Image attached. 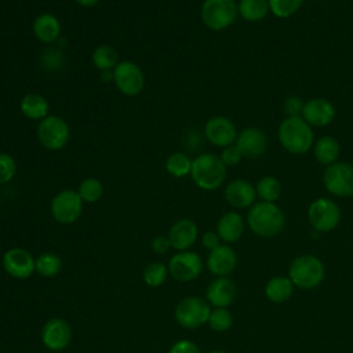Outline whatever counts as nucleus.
<instances>
[{
	"instance_id": "nucleus-36",
	"label": "nucleus",
	"mask_w": 353,
	"mask_h": 353,
	"mask_svg": "<svg viewBox=\"0 0 353 353\" xmlns=\"http://www.w3.org/2000/svg\"><path fill=\"white\" fill-rule=\"evenodd\" d=\"M17 174L15 159L6 152H0V185L8 183Z\"/></svg>"
},
{
	"instance_id": "nucleus-27",
	"label": "nucleus",
	"mask_w": 353,
	"mask_h": 353,
	"mask_svg": "<svg viewBox=\"0 0 353 353\" xmlns=\"http://www.w3.org/2000/svg\"><path fill=\"white\" fill-rule=\"evenodd\" d=\"M237 8L239 15L248 22H259L265 19L270 11L268 0H240Z\"/></svg>"
},
{
	"instance_id": "nucleus-21",
	"label": "nucleus",
	"mask_w": 353,
	"mask_h": 353,
	"mask_svg": "<svg viewBox=\"0 0 353 353\" xmlns=\"http://www.w3.org/2000/svg\"><path fill=\"white\" fill-rule=\"evenodd\" d=\"M225 199L233 208H250L256 199L255 186L247 179L237 178L230 181L225 188Z\"/></svg>"
},
{
	"instance_id": "nucleus-44",
	"label": "nucleus",
	"mask_w": 353,
	"mask_h": 353,
	"mask_svg": "<svg viewBox=\"0 0 353 353\" xmlns=\"http://www.w3.org/2000/svg\"><path fill=\"white\" fill-rule=\"evenodd\" d=\"M207 353H228L226 350H222V349H214V350H210Z\"/></svg>"
},
{
	"instance_id": "nucleus-16",
	"label": "nucleus",
	"mask_w": 353,
	"mask_h": 353,
	"mask_svg": "<svg viewBox=\"0 0 353 353\" xmlns=\"http://www.w3.org/2000/svg\"><path fill=\"white\" fill-rule=\"evenodd\" d=\"M205 265L215 277H228L237 266L236 251L229 244H221L208 252Z\"/></svg>"
},
{
	"instance_id": "nucleus-20",
	"label": "nucleus",
	"mask_w": 353,
	"mask_h": 353,
	"mask_svg": "<svg viewBox=\"0 0 353 353\" xmlns=\"http://www.w3.org/2000/svg\"><path fill=\"white\" fill-rule=\"evenodd\" d=\"M167 236L170 239L171 248L176 251H186L196 243L199 237V228L192 219L181 218L171 225Z\"/></svg>"
},
{
	"instance_id": "nucleus-7",
	"label": "nucleus",
	"mask_w": 353,
	"mask_h": 353,
	"mask_svg": "<svg viewBox=\"0 0 353 353\" xmlns=\"http://www.w3.org/2000/svg\"><path fill=\"white\" fill-rule=\"evenodd\" d=\"M37 139L43 148L57 152L63 149L70 138L68 123L57 114H48L37 125Z\"/></svg>"
},
{
	"instance_id": "nucleus-2",
	"label": "nucleus",
	"mask_w": 353,
	"mask_h": 353,
	"mask_svg": "<svg viewBox=\"0 0 353 353\" xmlns=\"http://www.w3.org/2000/svg\"><path fill=\"white\" fill-rule=\"evenodd\" d=\"M277 135L281 146L292 154L306 153L314 142L313 130L302 116L284 117L279 125Z\"/></svg>"
},
{
	"instance_id": "nucleus-35",
	"label": "nucleus",
	"mask_w": 353,
	"mask_h": 353,
	"mask_svg": "<svg viewBox=\"0 0 353 353\" xmlns=\"http://www.w3.org/2000/svg\"><path fill=\"white\" fill-rule=\"evenodd\" d=\"M269 10L277 18L292 17L302 6L303 0H268Z\"/></svg>"
},
{
	"instance_id": "nucleus-13",
	"label": "nucleus",
	"mask_w": 353,
	"mask_h": 353,
	"mask_svg": "<svg viewBox=\"0 0 353 353\" xmlns=\"http://www.w3.org/2000/svg\"><path fill=\"white\" fill-rule=\"evenodd\" d=\"M34 263L36 258L32 255V252L21 247L7 250L1 258V265L6 273L18 280L29 279L36 272Z\"/></svg>"
},
{
	"instance_id": "nucleus-31",
	"label": "nucleus",
	"mask_w": 353,
	"mask_h": 353,
	"mask_svg": "<svg viewBox=\"0 0 353 353\" xmlns=\"http://www.w3.org/2000/svg\"><path fill=\"white\" fill-rule=\"evenodd\" d=\"M255 190H256V197H259L262 201L274 203L281 194V185L277 178L268 175V176H262L256 182Z\"/></svg>"
},
{
	"instance_id": "nucleus-17",
	"label": "nucleus",
	"mask_w": 353,
	"mask_h": 353,
	"mask_svg": "<svg viewBox=\"0 0 353 353\" xmlns=\"http://www.w3.org/2000/svg\"><path fill=\"white\" fill-rule=\"evenodd\" d=\"M237 295V288L233 280L229 277H215L205 288V301L212 307L230 306Z\"/></svg>"
},
{
	"instance_id": "nucleus-41",
	"label": "nucleus",
	"mask_w": 353,
	"mask_h": 353,
	"mask_svg": "<svg viewBox=\"0 0 353 353\" xmlns=\"http://www.w3.org/2000/svg\"><path fill=\"white\" fill-rule=\"evenodd\" d=\"M150 247H152L153 252H156V254H159V255H164V254H167V252L170 251L171 243H170L168 236L160 234V236H156V237L152 240Z\"/></svg>"
},
{
	"instance_id": "nucleus-9",
	"label": "nucleus",
	"mask_w": 353,
	"mask_h": 353,
	"mask_svg": "<svg viewBox=\"0 0 353 353\" xmlns=\"http://www.w3.org/2000/svg\"><path fill=\"white\" fill-rule=\"evenodd\" d=\"M323 183L328 193L338 197L353 196V164L335 161L325 167Z\"/></svg>"
},
{
	"instance_id": "nucleus-15",
	"label": "nucleus",
	"mask_w": 353,
	"mask_h": 353,
	"mask_svg": "<svg viewBox=\"0 0 353 353\" xmlns=\"http://www.w3.org/2000/svg\"><path fill=\"white\" fill-rule=\"evenodd\" d=\"M234 123L225 116H212L204 125V135L210 143L218 148L233 145L237 138Z\"/></svg>"
},
{
	"instance_id": "nucleus-8",
	"label": "nucleus",
	"mask_w": 353,
	"mask_h": 353,
	"mask_svg": "<svg viewBox=\"0 0 353 353\" xmlns=\"http://www.w3.org/2000/svg\"><path fill=\"white\" fill-rule=\"evenodd\" d=\"M341 216L339 205L328 197H319L313 200L307 208L309 223L319 233H328L334 230L339 225Z\"/></svg>"
},
{
	"instance_id": "nucleus-10",
	"label": "nucleus",
	"mask_w": 353,
	"mask_h": 353,
	"mask_svg": "<svg viewBox=\"0 0 353 353\" xmlns=\"http://www.w3.org/2000/svg\"><path fill=\"white\" fill-rule=\"evenodd\" d=\"M83 203L84 201L80 199L77 190L63 189L52 197L50 211L58 223L70 225L80 218L83 212Z\"/></svg>"
},
{
	"instance_id": "nucleus-24",
	"label": "nucleus",
	"mask_w": 353,
	"mask_h": 353,
	"mask_svg": "<svg viewBox=\"0 0 353 353\" xmlns=\"http://www.w3.org/2000/svg\"><path fill=\"white\" fill-rule=\"evenodd\" d=\"M19 109L26 119L36 121H41L50 114L48 101L37 92H29L23 95L19 102Z\"/></svg>"
},
{
	"instance_id": "nucleus-18",
	"label": "nucleus",
	"mask_w": 353,
	"mask_h": 353,
	"mask_svg": "<svg viewBox=\"0 0 353 353\" xmlns=\"http://www.w3.org/2000/svg\"><path fill=\"white\" fill-rule=\"evenodd\" d=\"M301 116L310 127H325L334 120L335 108L325 98H313L303 103Z\"/></svg>"
},
{
	"instance_id": "nucleus-1",
	"label": "nucleus",
	"mask_w": 353,
	"mask_h": 353,
	"mask_svg": "<svg viewBox=\"0 0 353 353\" xmlns=\"http://www.w3.org/2000/svg\"><path fill=\"white\" fill-rule=\"evenodd\" d=\"M247 225L250 230L263 239L280 234L285 226V215L276 203H254L247 212Z\"/></svg>"
},
{
	"instance_id": "nucleus-30",
	"label": "nucleus",
	"mask_w": 353,
	"mask_h": 353,
	"mask_svg": "<svg viewBox=\"0 0 353 353\" xmlns=\"http://www.w3.org/2000/svg\"><path fill=\"white\" fill-rule=\"evenodd\" d=\"M192 159L183 152H174L165 160V171L175 178H183L190 175Z\"/></svg>"
},
{
	"instance_id": "nucleus-39",
	"label": "nucleus",
	"mask_w": 353,
	"mask_h": 353,
	"mask_svg": "<svg viewBox=\"0 0 353 353\" xmlns=\"http://www.w3.org/2000/svg\"><path fill=\"white\" fill-rule=\"evenodd\" d=\"M168 353H203V352L193 341L179 339L170 347Z\"/></svg>"
},
{
	"instance_id": "nucleus-14",
	"label": "nucleus",
	"mask_w": 353,
	"mask_h": 353,
	"mask_svg": "<svg viewBox=\"0 0 353 353\" xmlns=\"http://www.w3.org/2000/svg\"><path fill=\"white\" fill-rule=\"evenodd\" d=\"M72 327L61 317H52L47 320L41 328L40 338L43 345L51 352H61L72 342Z\"/></svg>"
},
{
	"instance_id": "nucleus-37",
	"label": "nucleus",
	"mask_w": 353,
	"mask_h": 353,
	"mask_svg": "<svg viewBox=\"0 0 353 353\" xmlns=\"http://www.w3.org/2000/svg\"><path fill=\"white\" fill-rule=\"evenodd\" d=\"M219 157H221L222 163L226 167H233V165L240 163V160L243 159V154H241L240 149L233 143V145H229V146L223 148Z\"/></svg>"
},
{
	"instance_id": "nucleus-23",
	"label": "nucleus",
	"mask_w": 353,
	"mask_h": 353,
	"mask_svg": "<svg viewBox=\"0 0 353 353\" xmlns=\"http://www.w3.org/2000/svg\"><path fill=\"white\" fill-rule=\"evenodd\" d=\"M32 30L40 43L54 44L61 36V22L54 14L43 12L34 18Z\"/></svg>"
},
{
	"instance_id": "nucleus-12",
	"label": "nucleus",
	"mask_w": 353,
	"mask_h": 353,
	"mask_svg": "<svg viewBox=\"0 0 353 353\" xmlns=\"http://www.w3.org/2000/svg\"><path fill=\"white\" fill-rule=\"evenodd\" d=\"M170 276L178 281L186 283L196 280L204 268L201 256L194 251H176L168 261Z\"/></svg>"
},
{
	"instance_id": "nucleus-32",
	"label": "nucleus",
	"mask_w": 353,
	"mask_h": 353,
	"mask_svg": "<svg viewBox=\"0 0 353 353\" xmlns=\"http://www.w3.org/2000/svg\"><path fill=\"white\" fill-rule=\"evenodd\" d=\"M77 193L84 203H97L103 196V185L98 178L88 176L80 182Z\"/></svg>"
},
{
	"instance_id": "nucleus-4",
	"label": "nucleus",
	"mask_w": 353,
	"mask_h": 353,
	"mask_svg": "<svg viewBox=\"0 0 353 353\" xmlns=\"http://www.w3.org/2000/svg\"><path fill=\"white\" fill-rule=\"evenodd\" d=\"M288 277L299 290H313L325 277L323 261L313 254H302L292 259L288 268Z\"/></svg>"
},
{
	"instance_id": "nucleus-26",
	"label": "nucleus",
	"mask_w": 353,
	"mask_h": 353,
	"mask_svg": "<svg viewBox=\"0 0 353 353\" xmlns=\"http://www.w3.org/2000/svg\"><path fill=\"white\" fill-rule=\"evenodd\" d=\"M313 154L320 164L327 167L338 160L341 154V145L334 137H321L319 141L314 142Z\"/></svg>"
},
{
	"instance_id": "nucleus-38",
	"label": "nucleus",
	"mask_w": 353,
	"mask_h": 353,
	"mask_svg": "<svg viewBox=\"0 0 353 353\" xmlns=\"http://www.w3.org/2000/svg\"><path fill=\"white\" fill-rule=\"evenodd\" d=\"M303 101L295 95H291L288 97L285 101H284V105H283V112L285 114V117H292V116H301L302 113V109H303Z\"/></svg>"
},
{
	"instance_id": "nucleus-3",
	"label": "nucleus",
	"mask_w": 353,
	"mask_h": 353,
	"mask_svg": "<svg viewBox=\"0 0 353 353\" xmlns=\"http://www.w3.org/2000/svg\"><path fill=\"white\" fill-rule=\"evenodd\" d=\"M226 165L215 153H201L192 161L190 178L203 190H216L226 179Z\"/></svg>"
},
{
	"instance_id": "nucleus-5",
	"label": "nucleus",
	"mask_w": 353,
	"mask_h": 353,
	"mask_svg": "<svg viewBox=\"0 0 353 353\" xmlns=\"http://www.w3.org/2000/svg\"><path fill=\"white\" fill-rule=\"evenodd\" d=\"M239 15L234 0H204L200 8V17L210 30H225L234 23Z\"/></svg>"
},
{
	"instance_id": "nucleus-28",
	"label": "nucleus",
	"mask_w": 353,
	"mask_h": 353,
	"mask_svg": "<svg viewBox=\"0 0 353 353\" xmlns=\"http://www.w3.org/2000/svg\"><path fill=\"white\" fill-rule=\"evenodd\" d=\"M92 65L99 70H113L114 66L120 62L119 54L114 47L109 44H101L94 48L91 55Z\"/></svg>"
},
{
	"instance_id": "nucleus-11",
	"label": "nucleus",
	"mask_w": 353,
	"mask_h": 353,
	"mask_svg": "<svg viewBox=\"0 0 353 353\" xmlns=\"http://www.w3.org/2000/svg\"><path fill=\"white\" fill-rule=\"evenodd\" d=\"M116 88L127 97H137L145 87V74L132 61H120L113 69Z\"/></svg>"
},
{
	"instance_id": "nucleus-43",
	"label": "nucleus",
	"mask_w": 353,
	"mask_h": 353,
	"mask_svg": "<svg viewBox=\"0 0 353 353\" xmlns=\"http://www.w3.org/2000/svg\"><path fill=\"white\" fill-rule=\"evenodd\" d=\"M79 6H81V7H94V6H97L101 0H74Z\"/></svg>"
},
{
	"instance_id": "nucleus-19",
	"label": "nucleus",
	"mask_w": 353,
	"mask_h": 353,
	"mask_svg": "<svg viewBox=\"0 0 353 353\" xmlns=\"http://www.w3.org/2000/svg\"><path fill=\"white\" fill-rule=\"evenodd\" d=\"M234 145L240 149L243 157L256 159L266 152L268 139L262 130L256 127H247L237 134Z\"/></svg>"
},
{
	"instance_id": "nucleus-25",
	"label": "nucleus",
	"mask_w": 353,
	"mask_h": 353,
	"mask_svg": "<svg viewBox=\"0 0 353 353\" xmlns=\"http://www.w3.org/2000/svg\"><path fill=\"white\" fill-rule=\"evenodd\" d=\"M295 285L288 276H274L265 285V295L273 303H284L294 294Z\"/></svg>"
},
{
	"instance_id": "nucleus-29",
	"label": "nucleus",
	"mask_w": 353,
	"mask_h": 353,
	"mask_svg": "<svg viewBox=\"0 0 353 353\" xmlns=\"http://www.w3.org/2000/svg\"><path fill=\"white\" fill-rule=\"evenodd\" d=\"M34 268L40 276L51 279L58 276L62 270V259L55 252H43L36 258Z\"/></svg>"
},
{
	"instance_id": "nucleus-22",
	"label": "nucleus",
	"mask_w": 353,
	"mask_h": 353,
	"mask_svg": "<svg viewBox=\"0 0 353 353\" xmlns=\"http://www.w3.org/2000/svg\"><path fill=\"white\" fill-rule=\"evenodd\" d=\"M245 222L241 214L237 211H228L221 215V218L216 222L215 232L221 237V240L226 244L236 243L241 239L244 233Z\"/></svg>"
},
{
	"instance_id": "nucleus-6",
	"label": "nucleus",
	"mask_w": 353,
	"mask_h": 353,
	"mask_svg": "<svg viewBox=\"0 0 353 353\" xmlns=\"http://www.w3.org/2000/svg\"><path fill=\"white\" fill-rule=\"evenodd\" d=\"M210 313L211 305L204 298L196 295L182 298L174 309V317L176 323L181 327L189 330L207 324Z\"/></svg>"
},
{
	"instance_id": "nucleus-33",
	"label": "nucleus",
	"mask_w": 353,
	"mask_h": 353,
	"mask_svg": "<svg viewBox=\"0 0 353 353\" xmlns=\"http://www.w3.org/2000/svg\"><path fill=\"white\" fill-rule=\"evenodd\" d=\"M168 274H170L168 266L163 262L156 261L145 266L142 272V279H143V283L149 287H160L161 284L165 283Z\"/></svg>"
},
{
	"instance_id": "nucleus-40",
	"label": "nucleus",
	"mask_w": 353,
	"mask_h": 353,
	"mask_svg": "<svg viewBox=\"0 0 353 353\" xmlns=\"http://www.w3.org/2000/svg\"><path fill=\"white\" fill-rule=\"evenodd\" d=\"M221 237L218 236V233L215 230H207L203 236H201V245L210 251L215 250L216 247H219L222 243H221Z\"/></svg>"
},
{
	"instance_id": "nucleus-34",
	"label": "nucleus",
	"mask_w": 353,
	"mask_h": 353,
	"mask_svg": "<svg viewBox=\"0 0 353 353\" xmlns=\"http://www.w3.org/2000/svg\"><path fill=\"white\" fill-rule=\"evenodd\" d=\"M207 324L215 332H225L233 325V314L228 307H212Z\"/></svg>"
},
{
	"instance_id": "nucleus-42",
	"label": "nucleus",
	"mask_w": 353,
	"mask_h": 353,
	"mask_svg": "<svg viewBox=\"0 0 353 353\" xmlns=\"http://www.w3.org/2000/svg\"><path fill=\"white\" fill-rule=\"evenodd\" d=\"M99 79L103 83H113V70H102V72H99Z\"/></svg>"
}]
</instances>
